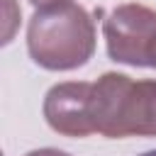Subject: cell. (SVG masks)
Instances as JSON below:
<instances>
[{"instance_id":"2","label":"cell","mask_w":156,"mask_h":156,"mask_svg":"<svg viewBox=\"0 0 156 156\" xmlns=\"http://www.w3.org/2000/svg\"><path fill=\"white\" fill-rule=\"evenodd\" d=\"M88 122L93 134L110 139L156 136V80H132L124 73H102L90 83Z\"/></svg>"},{"instance_id":"1","label":"cell","mask_w":156,"mask_h":156,"mask_svg":"<svg viewBox=\"0 0 156 156\" xmlns=\"http://www.w3.org/2000/svg\"><path fill=\"white\" fill-rule=\"evenodd\" d=\"M27 49L37 66L46 71H73L95 54L93 17L73 0L37 7L27 27Z\"/></svg>"},{"instance_id":"7","label":"cell","mask_w":156,"mask_h":156,"mask_svg":"<svg viewBox=\"0 0 156 156\" xmlns=\"http://www.w3.org/2000/svg\"><path fill=\"white\" fill-rule=\"evenodd\" d=\"M141 156H156V149H154V151H146V154H141Z\"/></svg>"},{"instance_id":"6","label":"cell","mask_w":156,"mask_h":156,"mask_svg":"<svg viewBox=\"0 0 156 156\" xmlns=\"http://www.w3.org/2000/svg\"><path fill=\"white\" fill-rule=\"evenodd\" d=\"M32 5H37V7H44V5H51V2H61V0H29Z\"/></svg>"},{"instance_id":"5","label":"cell","mask_w":156,"mask_h":156,"mask_svg":"<svg viewBox=\"0 0 156 156\" xmlns=\"http://www.w3.org/2000/svg\"><path fill=\"white\" fill-rule=\"evenodd\" d=\"M27 156H71V154L58 151V149H34V151H29Z\"/></svg>"},{"instance_id":"3","label":"cell","mask_w":156,"mask_h":156,"mask_svg":"<svg viewBox=\"0 0 156 156\" xmlns=\"http://www.w3.org/2000/svg\"><path fill=\"white\" fill-rule=\"evenodd\" d=\"M107 56L117 63L156 68V10L127 2L102 22Z\"/></svg>"},{"instance_id":"4","label":"cell","mask_w":156,"mask_h":156,"mask_svg":"<svg viewBox=\"0 0 156 156\" xmlns=\"http://www.w3.org/2000/svg\"><path fill=\"white\" fill-rule=\"evenodd\" d=\"M88 93L90 83H58L44 98L46 124L63 136H88L93 134L88 122Z\"/></svg>"}]
</instances>
